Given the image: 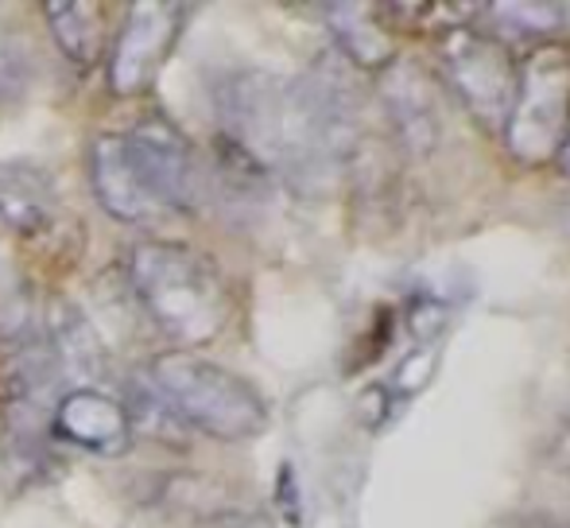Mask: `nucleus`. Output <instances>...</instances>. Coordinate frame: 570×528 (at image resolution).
<instances>
[{
	"mask_svg": "<svg viewBox=\"0 0 570 528\" xmlns=\"http://www.w3.org/2000/svg\"><path fill=\"white\" fill-rule=\"evenodd\" d=\"M381 94L389 117L396 125V133L412 144L415 151L431 148L439 140V101H435V86L423 75L415 62L407 59H392L384 67L381 78Z\"/></svg>",
	"mask_w": 570,
	"mask_h": 528,
	"instance_id": "obj_10",
	"label": "nucleus"
},
{
	"mask_svg": "<svg viewBox=\"0 0 570 528\" xmlns=\"http://www.w3.org/2000/svg\"><path fill=\"white\" fill-rule=\"evenodd\" d=\"M214 109L226 140L299 187L326 179L357 144V94L331 62L307 78L233 70L214 82Z\"/></svg>",
	"mask_w": 570,
	"mask_h": 528,
	"instance_id": "obj_1",
	"label": "nucleus"
},
{
	"mask_svg": "<svg viewBox=\"0 0 570 528\" xmlns=\"http://www.w3.org/2000/svg\"><path fill=\"white\" fill-rule=\"evenodd\" d=\"M183 23H187V8L183 4L144 0V4L128 8V20L120 28L114 59H109V90L120 94V98L148 90L156 82L164 59L171 55Z\"/></svg>",
	"mask_w": 570,
	"mask_h": 528,
	"instance_id": "obj_7",
	"label": "nucleus"
},
{
	"mask_svg": "<svg viewBox=\"0 0 570 528\" xmlns=\"http://www.w3.org/2000/svg\"><path fill=\"white\" fill-rule=\"evenodd\" d=\"M446 82L465 106V114L481 129L504 136L512 101H517L520 82V55L493 31H481L473 23L451 28L443 39Z\"/></svg>",
	"mask_w": 570,
	"mask_h": 528,
	"instance_id": "obj_5",
	"label": "nucleus"
},
{
	"mask_svg": "<svg viewBox=\"0 0 570 528\" xmlns=\"http://www.w3.org/2000/svg\"><path fill=\"white\" fill-rule=\"evenodd\" d=\"M47 339H51V350L59 358L62 378H98L106 370V350H101L98 331L90 326V319L75 307V303L59 300L51 307V323H47Z\"/></svg>",
	"mask_w": 570,
	"mask_h": 528,
	"instance_id": "obj_12",
	"label": "nucleus"
},
{
	"mask_svg": "<svg viewBox=\"0 0 570 528\" xmlns=\"http://www.w3.org/2000/svg\"><path fill=\"white\" fill-rule=\"evenodd\" d=\"M559 164H563V172L570 175V140L563 144V151H559Z\"/></svg>",
	"mask_w": 570,
	"mask_h": 528,
	"instance_id": "obj_15",
	"label": "nucleus"
},
{
	"mask_svg": "<svg viewBox=\"0 0 570 528\" xmlns=\"http://www.w3.org/2000/svg\"><path fill=\"white\" fill-rule=\"evenodd\" d=\"M43 12L62 55L75 59L78 67L94 62V55L101 51V8L82 4V0H51Z\"/></svg>",
	"mask_w": 570,
	"mask_h": 528,
	"instance_id": "obj_14",
	"label": "nucleus"
},
{
	"mask_svg": "<svg viewBox=\"0 0 570 528\" xmlns=\"http://www.w3.org/2000/svg\"><path fill=\"white\" fill-rule=\"evenodd\" d=\"M144 385L151 389L164 408L187 428L203 436L226 439H253L268 428V404L264 397L218 362H206L195 354H159L144 370Z\"/></svg>",
	"mask_w": 570,
	"mask_h": 528,
	"instance_id": "obj_3",
	"label": "nucleus"
},
{
	"mask_svg": "<svg viewBox=\"0 0 570 528\" xmlns=\"http://www.w3.org/2000/svg\"><path fill=\"white\" fill-rule=\"evenodd\" d=\"M55 428L67 443L94 454H117L128 443V408L101 389H75L55 400Z\"/></svg>",
	"mask_w": 570,
	"mask_h": 528,
	"instance_id": "obj_8",
	"label": "nucleus"
},
{
	"mask_svg": "<svg viewBox=\"0 0 570 528\" xmlns=\"http://www.w3.org/2000/svg\"><path fill=\"white\" fill-rule=\"evenodd\" d=\"M90 183H94V195H98L101 211H106L109 218L125 222V226H151V222L164 218V211L151 203V195L140 187V179H136L120 136H98V140H94Z\"/></svg>",
	"mask_w": 570,
	"mask_h": 528,
	"instance_id": "obj_9",
	"label": "nucleus"
},
{
	"mask_svg": "<svg viewBox=\"0 0 570 528\" xmlns=\"http://www.w3.org/2000/svg\"><path fill=\"white\" fill-rule=\"evenodd\" d=\"M504 140L524 164L559 159L570 140V51L563 43H535L520 55L517 101Z\"/></svg>",
	"mask_w": 570,
	"mask_h": 528,
	"instance_id": "obj_4",
	"label": "nucleus"
},
{
	"mask_svg": "<svg viewBox=\"0 0 570 528\" xmlns=\"http://www.w3.org/2000/svg\"><path fill=\"white\" fill-rule=\"evenodd\" d=\"M563 454H567V470H570V439H567V447H563Z\"/></svg>",
	"mask_w": 570,
	"mask_h": 528,
	"instance_id": "obj_16",
	"label": "nucleus"
},
{
	"mask_svg": "<svg viewBox=\"0 0 570 528\" xmlns=\"http://www.w3.org/2000/svg\"><path fill=\"white\" fill-rule=\"evenodd\" d=\"M136 295L175 342H210L229 323V287L214 261L175 242H140L128 257Z\"/></svg>",
	"mask_w": 570,
	"mask_h": 528,
	"instance_id": "obj_2",
	"label": "nucleus"
},
{
	"mask_svg": "<svg viewBox=\"0 0 570 528\" xmlns=\"http://www.w3.org/2000/svg\"><path fill=\"white\" fill-rule=\"evenodd\" d=\"M120 144H125V156L140 187L148 190L159 211L179 214L195 206L203 175H198L190 140L167 117H148L132 133L120 136Z\"/></svg>",
	"mask_w": 570,
	"mask_h": 528,
	"instance_id": "obj_6",
	"label": "nucleus"
},
{
	"mask_svg": "<svg viewBox=\"0 0 570 528\" xmlns=\"http://www.w3.org/2000/svg\"><path fill=\"white\" fill-rule=\"evenodd\" d=\"M326 23H331L334 39H338L342 59H350L353 67L384 70L392 62V39L384 31L381 20H373L368 8L357 4H331L323 8Z\"/></svg>",
	"mask_w": 570,
	"mask_h": 528,
	"instance_id": "obj_13",
	"label": "nucleus"
},
{
	"mask_svg": "<svg viewBox=\"0 0 570 528\" xmlns=\"http://www.w3.org/2000/svg\"><path fill=\"white\" fill-rule=\"evenodd\" d=\"M55 214L51 179L36 167L0 164V222L16 234H39Z\"/></svg>",
	"mask_w": 570,
	"mask_h": 528,
	"instance_id": "obj_11",
	"label": "nucleus"
}]
</instances>
